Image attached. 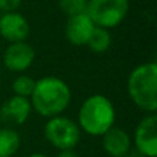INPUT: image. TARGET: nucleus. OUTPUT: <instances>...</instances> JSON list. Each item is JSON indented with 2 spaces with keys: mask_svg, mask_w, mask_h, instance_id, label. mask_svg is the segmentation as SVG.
Here are the masks:
<instances>
[{
  "mask_svg": "<svg viewBox=\"0 0 157 157\" xmlns=\"http://www.w3.org/2000/svg\"><path fill=\"white\" fill-rule=\"evenodd\" d=\"M32 110L46 119L59 116L68 109L72 91L65 80L57 76H44L36 80L29 98Z\"/></svg>",
  "mask_w": 157,
  "mask_h": 157,
  "instance_id": "obj_1",
  "label": "nucleus"
},
{
  "mask_svg": "<svg viewBox=\"0 0 157 157\" xmlns=\"http://www.w3.org/2000/svg\"><path fill=\"white\" fill-rule=\"evenodd\" d=\"M116 121V109L108 97L94 94L86 98L78 109L77 125L91 136H102Z\"/></svg>",
  "mask_w": 157,
  "mask_h": 157,
  "instance_id": "obj_2",
  "label": "nucleus"
},
{
  "mask_svg": "<svg viewBox=\"0 0 157 157\" xmlns=\"http://www.w3.org/2000/svg\"><path fill=\"white\" fill-rule=\"evenodd\" d=\"M128 97L146 113L157 110V63L145 62L131 71L127 80Z\"/></svg>",
  "mask_w": 157,
  "mask_h": 157,
  "instance_id": "obj_3",
  "label": "nucleus"
},
{
  "mask_svg": "<svg viewBox=\"0 0 157 157\" xmlns=\"http://www.w3.org/2000/svg\"><path fill=\"white\" fill-rule=\"evenodd\" d=\"M130 10V0H88L86 14L95 26L112 29L117 28Z\"/></svg>",
  "mask_w": 157,
  "mask_h": 157,
  "instance_id": "obj_4",
  "label": "nucleus"
},
{
  "mask_svg": "<svg viewBox=\"0 0 157 157\" xmlns=\"http://www.w3.org/2000/svg\"><path fill=\"white\" fill-rule=\"evenodd\" d=\"M44 136L58 150L75 149L80 142L81 130L76 121L59 114L48 119L44 125Z\"/></svg>",
  "mask_w": 157,
  "mask_h": 157,
  "instance_id": "obj_5",
  "label": "nucleus"
},
{
  "mask_svg": "<svg viewBox=\"0 0 157 157\" xmlns=\"http://www.w3.org/2000/svg\"><path fill=\"white\" fill-rule=\"evenodd\" d=\"M136 149L146 157H157V116L147 113L138 123L134 135Z\"/></svg>",
  "mask_w": 157,
  "mask_h": 157,
  "instance_id": "obj_6",
  "label": "nucleus"
},
{
  "mask_svg": "<svg viewBox=\"0 0 157 157\" xmlns=\"http://www.w3.org/2000/svg\"><path fill=\"white\" fill-rule=\"evenodd\" d=\"M36 58V51L26 41L10 43L3 54L4 66L10 72L22 73L33 65Z\"/></svg>",
  "mask_w": 157,
  "mask_h": 157,
  "instance_id": "obj_7",
  "label": "nucleus"
},
{
  "mask_svg": "<svg viewBox=\"0 0 157 157\" xmlns=\"http://www.w3.org/2000/svg\"><path fill=\"white\" fill-rule=\"evenodd\" d=\"M29 33V22L22 14L17 11L0 14V36L8 43L26 41Z\"/></svg>",
  "mask_w": 157,
  "mask_h": 157,
  "instance_id": "obj_8",
  "label": "nucleus"
},
{
  "mask_svg": "<svg viewBox=\"0 0 157 157\" xmlns=\"http://www.w3.org/2000/svg\"><path fill=\"white\" fill-rule=\"evenodd\" d=\"M32 105L29 98L13 95L0 106V120L7 125H21L29 119Z\"/></svg>",
  "mask_w": 157,
  "mask_h": 157,
  "instance_id": "obj_9",
  "label": "nucleus"
},
{
  "mask_svg": "<svg viewBox=\"0 0 157 157\" xmlns=\"http://www.w3.org/2000/svg\"><path fill=\"white\" fill-rule=\"evenodd\" d=\"M94 29L95 25L90 19V17L86 13L78 14L68 18L65 25V37L69 43L76 47L87 46Z\"/></svg>",
  "mask_w": 157,
  "mask_h": 157,
  "instance_id": "obj_10",
  "label": "nucleus"
},
{
  "mask_svg": "<svg viewBox=\"0 0 157 157\" xmlns=\"http://www.w3.org/2000/svg\"><path fill=\"white\" fill-rule=\"evenodd\" d=\"M102 147L109 157H125L131 149V138L125 130L113 125L102 135Z\"/></svg>",
  "mask_w": 157,
  "mask_h": 157,
  "instance_id": "obj_11",
  "label": "nucleus"
},
{
  "mask_svg": "<svg viewBox=\"0 0 157 157\" xmlns=\"http://www.w3.org/2000/svg\"><path fill=\"white\" fill-rule=\"evenodd\" d=\"M21 146V136L14 128H0V157H13Z\"/></svg>",
  "mask_w": 157,
  "mask_h": 157,
  "instance_id": "obj_12",
  "label": "nucleus"
},
{
  "mask_svg": "<svg viewBox=\"0 0 157 157\" xmlns=\"http://www.w3.org/2000/svg\"><path fill=\"white\" fill-rule=\"evenodd\" d=\"M110 46H112V35L109 32V29L95 26L94 32H92L88 43H87V47L91 51L97 52V54H103V52H106L110 48Z\"/></svg>",
  "mask_w": 157,
  "mask_h": 157,
  "instance_id": "obj_13",
  "label": "nucleus"
},
{
  "mask_svg": "<svg viewBox=\"0 0 157 157\" xmlns=\"http://www.w3.org/2000/svg\"><path fill=\"white\" fill-rule=\"evenodd\" d=\"M36 80L32 78L28 75H19L15 80L13 81V92L14 95H18V97H24V98H30L35 88Z\"/></svg>",
  "mask_w": 157,
  "mask_h": 157,
  "instance_id": "obj_14",
  "label": "nucleus"
},
{
  "mask_svg": "<svg viewBox=\"0 0 157 157\" xmlns=\"http://www.w3.org/2000/svg\"><path fill=\"white\" fill-rule=\"evenodd\" d=\"M87 3H88V0H58V6H59L61 11L68 18L86 13Z\"/></svg>",
  "mask_w": 157,
  "mask_h": 157,
  "instance_id": "obj_15",
  "label": "nucleus"
},
{
  "mask_svg": "<svg viewBox=\"0 0 157 157\" xmlns=\"http://www.w3.org/2000/svg\"><path fill=\"white\" fill-rule=\"evenodd\" d=\"M22 4V0H0V14L14 13Z\"/></svg>",
  "mask_w": 157,
  "mask_h": 157,
  "instance_id": "obj_16",
  "label": "nucleus"
},
{
  "mask_svg": "<svg viewBox=\"0 0 157 157\" xmlns=\"http://www.w3.org/2000/svg\"><path fill=\"white\" fill-rule=\"evenodd\" d=\"M57 157H78V155L75 149H66V150H59Z\"/></svg>",
  "mask_w": 157,
  "mask_h": 157,
  "instance_id": "obj_17",
  "label": "nucleus"
},
{
  "mask_svg": "<svg viewBox=\"0 0 157 157\" xmlns=\"http://www.w3.org/2000/svg\"><path fill=\"white\" fill-rule=\"evenodd\" d=\"M28 157H47V156L43 155V153H33V155H29Z\"/></svg>",
  "mask_w": 157,
  "mask_h": 157,
  "instance_id": "obj_18",
  "label": "nucleus"
},
{
  "mask_svg": "<svg viewBox=\"0 0 157 157\" xmlns=\"http://www.w3.org/2000/svg\"><path fill=\"white\" fill-rule=\"evenodd\" d=\"M125 157H132V156H125Z\"/></svg>",
  "mask_w": 157,
  "mask_h": 157,
  "instance_id": "obj_19",
  "label": "nucleus"
},
{
  "mask_svg": "<svg viewBox=\"0 0 157 157\" xmlns=\"http://www.w3.org/2000/svg\"><path fill=\"white\" fill-rule=\"evenodd\" d=\"M0 50H2V47H0Z\"/></svg>",
  "mask_w": 157,
  "mask_h": 157,
  "instance_id": "obj_20",
  "label": "nucleus"
}]
</instances>
